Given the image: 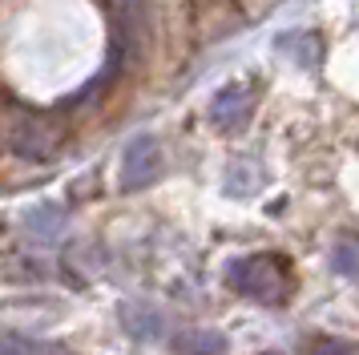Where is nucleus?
<instances>
[{
	"instance_id": "f03ea898",
	"label": "nucleus",
	"mask_w": 359,
	"mask_h": 355,
	"mask_svg": "<svg viewBox=\"0 0 359 355\" xmlns=\"http://www.w3.org/2000/svg\"><path fill=\"white\" fill-rule=\"evenodd\" d=\"M162 174V145L154 133H137L130 138L126 154H121V190H146Z\"/></svg>"
},
{
	"instance_id": "f257e3e1",
	"label": "nucleus",
	"mask_w": 359,
	"mask_h": 355,
	"mask_svg": "<svg viewBox=\"0 0 359 355\" xmlns=\"http://www.w3.org/2000/svg\"><path fill=\"white\" fill-rule=\"evenodd\" d=\"M226 283L246 299H259V303L275 307L287 299L291 290V274L287 262L278 255H238L226 262Z\"/></svg>"
},
{
	"instance_id": "39448f33",
	"label": "nucleus",
	"mask_w": 359,
	"mask_h": 355,
	"mask_svg": "<svg viewBox=\"0 0 359 355\" xmlns=\"http://www.w3.org/2000/svg\"><path fill=\"white\" fill-rule=\"evenodd\" d=\"M25 226H29L33 239L53 242V239H61V230H65V210L53 206V202H41V206H33L25 214Z\"/></svg>"
},
{
	"instance_id": "f8f14e48",
	"label": "nucleus",
	"mask_w": 359,
	"mask_h": 355,
	"mask_svg": "<svg viewBox=\"0 0 359 355\" xmlns=\"http://www.w3.org/2000/svg\"><path fill=\"white\" fill-rule=\"evenodd\" d=\"M133 4H137V0H133Z\"/></svg>"
},
{
	"instance_id": "9d476101",
	"label": "nucleus",
	"mask_w": 359,
	"mask_h": 355,
	"mask_svg": "<svg viewBox=\"0 0 359 355\" xmlns=\"http://www.w3.org/2000/svg\"><path fill=\"white\" fill-rule=\"evenodd\" d=\"M262 182V174H259V166H250V161H234V166H230L226 170V190L230 194H238V198H243V194H250L255 190V186H259Z\"/></svg>"
},
{
	"instance_id": "0eeeda50",
	"label": "nucleus",
	"mask_w": 359,
	"mask_h": 355,
	"mask_svg": "<svg viewBox=\"0 0 359 355\" xmlns=\"http://www.w3.org/2000/svg\"><path fill=\"white\" fill-rule=\"evenodd\" d=\"M0 355H69V347L41 343V339H29L20 331H0Z\"/></svg>"
},
{
	"instance_id": "423d86ee",
	"label": "nucleus",
	"mask_w": 359,
	"mask_h": 355,
	"mask_svg": "<svg viewBox=\"0 0 359 355\" xmlns=\"http://www.w3.org/2000/svg\"><path fill=\"white\" fill-rule=\"evenodd\" d=\"M121 323H126V331H130L133 339H158L165 331L162 315L154 311V307H142V303H126L121 307Z\"/></svg>"
},
{
	"instance_id": "6e6552de",
	"label": "nucleus",
	"mask_w": 359,
	"mask_h": 355,
	"mask_svg": "<svg viewBox=\"0 0 359 355\" xmlns=\"http://www.w3.org/2000/svg\"><path fill=\"white\" fill-rule=\"evenodd\" d=\"M331 271L343 274V279H351V283H359V239H339L335 246H331Z\"/></svg>"
},
{
	"instance_id": "ddd939ff",
	"label": "nucleus",
	"mask_w": 359,
	"mask_h": 355,
	"mask_svg": "<svg viewBox=\"0 0 359 355\" xmlns=\"http://www.w3.org/2000/svg\"><path fill=\"white\" fill-rule=\"evenodd\" d=\"M266 355H271V351H266Z\"/></svg>"
},
{
	"instance_id": "9b49d317",
	"label": "nucleus",
	"mask_w": 359,
	"mask_h": 355,
	"mask_svg": "<svg viewBox=\"0 0 359 355\" xmlns=\"http://www.w3.org/2000/svg\"><path fill=\"white\" fill-rule=\"evenodd\" d=\"M319 355H355V347L343 343V339H323L319 343Z\"/></svg>"
},
{
	"instance_id": "20e7f679",
	"label": "nucleus",
	"mask_w": 359,
	"mask_h": 355,
	"mask_svg": "<svg viewBox=\"0 0 359 355\" xmlns=\"http://www.w3.org/2000/svg\"><path fill=\"white\" fill-rule=\"evenodd\" d=\"M275 48L287 57V61H294L299 69H315V61L323 57V45H319V36L315 32H303V29H294V32H283L275 41Z\"/></svg>"
},
{
	"instance_id": "7ed1b4c3",
	"label": "nucleus",
	"mask_w": 359,
	"mask_h": 355,
	"mask_svg": "<svg viewBox=\"0 0 359 355\" xmlns=\"http://www.w3.org/2000/svg\"><path fill=\"white\" fill-rule=\"evenodd\" d=\"M250 109H255V89L243 85V81H234V85H226V89H218V93H214L210 121L218 129L234 133V129H243L246 121H250Z\"/></svg>"
},
{
	"instance_id": "1a4fd4ad",
	"label": "nucleus",
	"mask_w": 359,
	"mask_h": 355,
	"mask_svg": "<svg viewBox=\"0 0 359 355\" xmlns=\"http://www.w3.org/2000/svg\"><path fill=\"white\" fill-rule=\"evenodd\" d=\"M182 355H226V335L218 331H190V335L178 339Z\"/></svg>"
}]
</instances>
